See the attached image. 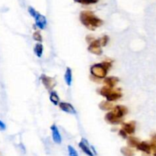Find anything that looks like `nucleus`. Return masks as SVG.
I'll return each instance as SVG.
<instances>
[{
  "label": "nucleus",
  "instance_id": "obj_22",
  "mask_svg": "<svg viewBox=\"0 0 156 156\" xmlns=\"http://www.w3.org/2000/svg\"><path fill=\"white\" fill-rule=\"evenodd\" d=\"M99 41H100V44L101 45V47H105L107 44L108 41H109V37L107 35H104L101 38L99 39Z\"/></svg>",
  "mask_w": 156,
  "mask_h": 156
},
{
  "label": "nucleus",
  "instance_id": "obj_9",
  "mask_svg": "<svg viewBox=\"0 0 156 156\" xmlns=\"http://www.w3.org/2000/svg\"><path fill=\"white\" fill-rule=\"evenodd\" d=\"M79 147L87 156H94V154L90 148L89 145H88L86 139H82V140L79 142Z\"/></svg>",
  "mask_w": 156,
  "mask_h": 156
},
{
  "label": "nucleus",
  "instance_id": "obj_6",
  "mask_svg": "<svg viewBox=\"0 0 156 156\" xmlns=\"http://www.w3.org/2000/svg\"><path fill=\"white\" fill-rule=\"evenodd\" d=\"M122 97V94H121L120 89H115L113 88L112 89V90L110 91L109 94L106 96V100L109 102H112L115 101V100H119V98Z\"/></svg>",
  "mask_w": 156,
  "mask_h": 156
},
{
  "label": "nucleus",
  "instance_id": "obj_11",
  "mask_svg": "<svg viewBox=\"0 0 156 156\" xmlns=\"http://www.w3.org/2000/svg\"><path fill=\"white\" fill-rule=\"evenodd\" d=\"M51 129L52 139H53L54 142L57 144H61L62 139H61V136L56 125H52L51 127Z\"/></svg>",
  "mask_w": 156,
  "mask_h": 156
},
{
  "label": "nucleus",
  "instance_id": "obj_19",
  "mask_svg": "<svg viewBox=\"0 0 156 156\" xmlns=\"http://www.w3.org/2000/svg\"><path fill=\"white\" fill-rule=\"evenodd\" d=\"M34 54L37 55V57L38 58H41V55H42L43 53V45L41 44V43H37V44H35L34 48Z\"/></svg>",
  "mask_w": 156,
  "mask_h": 156
},
{
  "label": "nucleus",
  "instance_id": "obj_1",
  "mask_svg": "<svg viewBox=\"0 0 156 156\" xmlns=\"http://www.w3.org/2000/svg\"><path fill=\"white\" fill-rule=\"evenodd\" d=\"M80 20L88 29L94 31L97 28L101 26L103 22L90 11H83L80 15Z\"/></svg>",
  "mask_w": 156,
  "mask_h": 156
},
{
  "label": "nucleus",
  "instance_id": "obj_23",
  "mask_svg": "<svg viewBox=\"0 0 156 156\" xmlns=\"http://www.w3.org/2000/svg\"><path fill=\"white\" fill-rule=\"evenodd\" d=\"M67 148H68L69 156H78V154L77 152H76V149H75L73 146H71V145H68Z\"/></svg>",
  "mask_w": 156,
  "mask_h": 156
},
{
  "label": "nucleus",
  "instance_id": "obj_14",
  "mask_svg": "<svg viewBox=\"0 0 156 156\" xmlns=\"http://www.w3.org/2000/svg\"><path fill=\"white\" fill-rule=\"evenodd\" d=\"M119 81V78L115 77V76H109V77H106L104 79V83H106V86L111 88H113Z\"/></svg>",
  "mask_w": 156,
  "mask_h": 156
},
{
  "label": "nucleus",
  "instance_id": "obj_24",
  "mask_svg": "<svg viewBox=\"0 0 156 156\" xmlns=\"http://www.w3.org/2000/svg\"><path fill=\"white\" fill-rule=\"evenodd\" d=\"M33 38L35 40V41H38V42H41L42 41V37H41V34L39 31H35V32L33 34Z\"/></svg>",
  "mask_w": 156,
  "mask_h": 156
},
{
  "label": "nucleus",
  "instance_id": "obj_5",
  "mask_svg": "<svg viewBox=\"0 0 156 156\" xmlns=\"http://www.w3.org/2000/svg\"><path fill=\"white\" fill-rule=\"evenodd\" d=\"M105 120L108 123L112 124V125H118V124H120L122 122L121 118L117 117L112 112H109L106 114V115H105Z\"/></svg>",
  "mask_w": 156,
  "mask_h": 156
},
{
  "label": "nucleus",
  "instance_id": "obj_20",
  "mask_svg": "<svg viewBox=\"0 0 156 156\" xmlns=\"http://www.w3.org/2000/svg\"><path fill=\"white\" fill-rule=\"evenodd\" d=\"M50 100L54 103L55 105L59 104L60 103V99L59 97H58V94L55 91H52L50 94Z\"/></svg>",
  "mask_w": 156,
  "mask_h": 156
},
{
  "label": "nucleus",
  "instance_id": "obj_26",
  "mask_svg": "<svg viewBox=\"0 0 156 156\" xmlns=\"http://www.w3.org/2000/svg\"><path fill=\"white\" fill-rule=\"evenodd\" d=\"M119 135L120 136H122V137L123 138V139H126V138H127V133H126V132L124 131V130L122 129L121 130H119Z\"/></svg>",
  "mask_w": 156,
  "mask_h": 156
},
{
  "label": "nucleus",
  "instance_id": "obj_25",
  "mask_svg": "<svg viewBox=\"0 0 156 156\" xmlns=\"http://www.w3.org/2000/svg\"><path fill=\"white\" fill-rule=\"evenodd\" d=\"M28 12L30 13V15H31L32 17L34 18V16H36V14L37 13V12L34 9H33L32 7H29V8H28Z\"/></svg>",
  "mask_w": 156,
  "mask_h": 156
},
{
  "label": "nucleus",
  "instance_id": "obj_21",
  "mask_svg": "<svg viewBox=\"0 0 156 156\" xmlns=\"http://www.w3.org/2000/svg\"><path fill=\"white\" fill-rule=\"evenodd\" d=\"M75 2L83 4V5H90V4L97 3L98 0H73Z\"/></svg>",
  "mask_w": 156,
  "mask_h": 156
},
{
  "label": "nucleus",
  "instance_id": "obj_2",
  "mask_svg": "<svg viewBox=\"0 0 156 156\" xmlns=\"http://www.w3.org/2000/svg\"><path fill=\"white\" fill-rule=\"evenodd\" d=\"M111 67V63L104 61L100 64H97L90 67L91 74L97 79H103L107 74V70Z\"/></svg>",
  "mask_w": 156,
  "mask_h": 156
},
{
  "label": "nucleus",
  "instance_id": "obj_13",
  "mask_svg": "<svg viewBox=\"0 0 156 156\" xmlns=\"http://www.w3.org/2000/svg\"><path fill=\"white\" fill-rule=\"evenodd\" d=\"M136 148H137L138 150H139V151H143L144 153H146V154H150L151 151V145H150V144H148V142H139V144L137 145Z\"/></svg>",
  "mask_w": 156,
  "mask_h": 156
},
{
  "label": "nucleus",
  "instance_id": "obj_16",
  "mask_svg": "<svg viewBox=\"0 0 156 156\" xmlns=\"http://www.w3.org/2000/svg\"><path fill=\"white\" fill-rule=\"evenodd\" d=\"M139 140L136 137H129L127 139V144L130 148H136L139 144Z\"/></svg>",
  "mask_w": 156,
  "mask_h": 156
},
{
  "label": "nucleus",
  "instance_id": "obj_7",
  "mask_svg": "<svg viewBox=\"0 0 156 156\" xmlns=\"http://www.w3.org/2000/svg\"><path fill=\"white\" fill-rule=\"evenodd\" d=\"M34 19H35L36 26L37 28H40V29H44L45 28L46 25H47V20L44 16L37 12L36 16H34Z\"/></svg>",
  "mask_w": 156,
  "mask_h": 156
},
{
  "label": "nucleus",
  "instance_id": "obj_18",
  "mask_svg": "<svg viewBox=\"0 0 156 156\" xmlns=\"http://www.w3.org/2000/svg\"><path fill=\"white\" fill-rule=\"evenodd\" d=\"M100 108L103 110H109V109H112L113 108V105L112 103L109 101H103L100 103L99 105Z\"/></svg>",
  "mask_w": 156,
  "mask_h": 156
},
{
  "label": "nucleus",
  "instance_id": "obj_10",
  "mask_svg": "<svg viewBox=\"0 0 156 156\" xmlns=\"http://www.w3.org/2000/svg\"><path fill=\"white\" fill-rule=\"evenodd\" d=\"M58 105H59L60 109L64 111V112L70 114H76V110H75L74 107L70 103H65V102H61Z\"/></svg>",
  "mask_w": 156,
  "mask_h": 156
},
{
  "label": "nucleus",
  "instance_id": "obj_4",
  "mask_svg": "<svg viewBox=\"0 0 156 156\" xmlns=\"http://www.w3.org/2000/svg\"><path fill=\"white\" fill-rule=\"evenodd\" d=\"M88 51L94 55H101L103 53V50L101 48V45H100L99 40H94L92 42L90 43Z\"/></svg>",
  "mask_w": 156,
  "mask_h": 156
},
{
  "label": "nucleus",
  "instance_id": "obj_3",
  "mask_svg": "<svg viewBox=\"0 0 156 156\" xmlns=\"http://www.w3.org/2000/svg\"><path fill=\"white\" fill-rule=\"evenodd\" d=\"M41 80L43 84H44V86L45 87L46 89L50 91L53 90L55 84H56V82H55V80L54 78L48 76L44 74H42L41 76Z\"/></svg>",
  "mask_w": 156,
  "mask_h": 156
},
{
  "label": "nucleus",
  "instance_id": "obj_28",
  "mask_svg": "<svg viewBox=\"0 0 156 156\" xmlns=\"http://www.w3.org/2000/svg\"><path fill=\"white\" fill-rule=\"evenodd\" d=\"M142 156H149V154H146V153H145V154H142Z\"/></svg>",
  "mask_w": 156,
  "mask_h": 156
},
{
  "label": "nucleus",
  "instance_id": "obj_15",
  "mask_svg": "<svg viewBox=\"0 0 156 156\" xmlns=\"http://www.w3.org/2000/svg\"><path fill=\"white\" fill-rule=\"evenodd\" d=\"M64 80H65L66 83L67 84V86H70L72 83V71L70 70V68L67 67L66 69L65 74H64Z\"/></svg>",
  "mask_w": 156,
  "mask_h": 156
},
{
  "label": "nucleus",
  "instance_id": "obj_8",
  "mask_svg": "<svg viewBox=\"0 0 156 156\" xmlns=\"http://www.w3.org/2000/svg\"><path fill=\"white\" fill-rule=\"evenodd\" d=\"M112 112H113L117 117L122 118V116H124V115L128 112V109H127V108L126 107V106L118 105V106H115V107L112 109Z\"/></svg>",
  "mask_w": 156,
  "mask_h": 156
},
{
  "label": "nucleus",
  "instance_id": "obj_29",
  "mask_svg": "<svg viewBox=\"0 0 156 156\" xmlns=\"http://www.w3.org/2000/svg\"><path fill=\"white\" fill-rule=\"evenodd\" d=\"M154 156H156V153H154Z\"/></svg>",
  "mask_w": 156,
  "mask_h": 156
},
{
  "label": "nucleus",
  "instance_id": "obj_17",
  "mask_svg": "<svg viewBox=\"0 0 156 156\" xmlns=\"http://www.w3.org/2000/svg\"><path fill=\"white\" fill-rule=\"evenodd\" d=\"M123 156H134L135 152L130 147H122L120 150Z\"/></svg>",
  "mask_w": 156,
  "mask_h": 156
},
{
  "label": "nucleus",
  "instance_id": "obj_12",
  "mask_svg": "<svg viewBox=\"0 0 156 156\" xmlns=\"http://www.w3.org/2000/svg\"><path fill=\"white\" fill-rule=\"evenodd\" d=\"M122 129L127 134H133L136 131V122H133V121L130 122H125V123L122 124Z\"/></svg>",
  "mask_w": 156,
  "mask_h": 156
},
{
  "label": "nucleus",
  "instance_id": "obj_27",
  "mask_svg": "<svg viewBox=\"0 0 156 156\" xmlns=\"http://www.w3.org/2000/svg\"><path fill=\"white\" fill-rule=\"evenodd\" d=\"M5 129V124L2 121L0 120V130H2V131H3V130Z\"/></svg>",
  "mask_w": 156,
  "mask_h": 156
}]
</instances>
